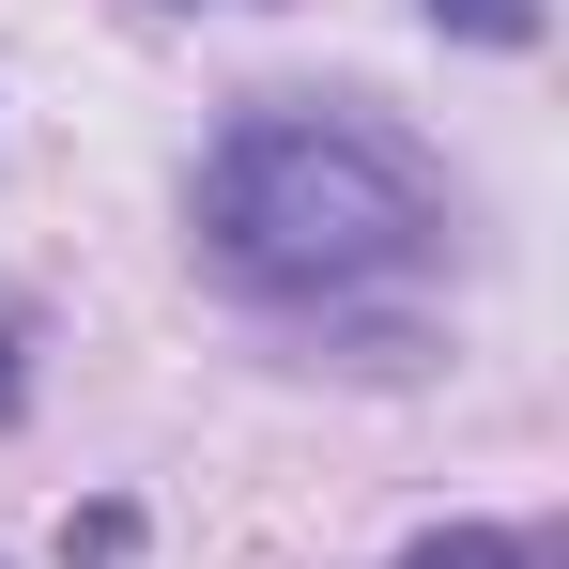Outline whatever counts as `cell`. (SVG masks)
Segmentation results:
<instances>
[{
	"instance_id": "obj_2",
	"label": "cell",
	"mask_w": 569,
	"mask_h": 569,
	"mask_svg": "<svg viewBox=\"0 0 569 569\" xmlns=\"http://www.w3.org/2000/svg\"><path fill=\"white\" fill-rule=\"evenodd\" d=\"M431 31H462V47H539V0H431Z\"/></svg>"
},
{
	"instance_id": "obj_3",
	"label": "cell",
	"mask_w": 569,
	"mask_h": 569,
	"mask_svg": "<svg viewBox=\"0 0 569 569\" xmlns=\"http://www.w3.org/2000/svg\"><path fill=\"white\" fill-rule=\"evenodd\" d=\"M400 569H539V539H477V523H462V539H416Z\"/></svg>"
},
{
	"instance_id": "obj_4",
	"label": "cell",
	"mask_w": 569,
	"mask_h": 569,
	"mask_svg": "<svg viewBox=\"0 0 569 569\" xmlns=\"http://www.w3.org/2000/svg\"><path fill=\"white\" fill-rule=\"evenodd\" d=\"M16 385H31V370H16V308H0V416H16Z\"/></svg>"
},
{
	"instance_id": "obj_1",
	"label": "cell",
	"mask_w": 569,
	"mask_h": 569,
	"mask_svg": "<svg viewBox=\"0 0 569 569\" xmlns=\"http://www.w3.org/2000/svg\"><path fill=\"white\" fill-rule=\"evenodd\" d=\"M447 186L416 139H385L370 108H247L200 170V247L247 292H355L431 262Z\"/></svg>"
}]
</instances>
